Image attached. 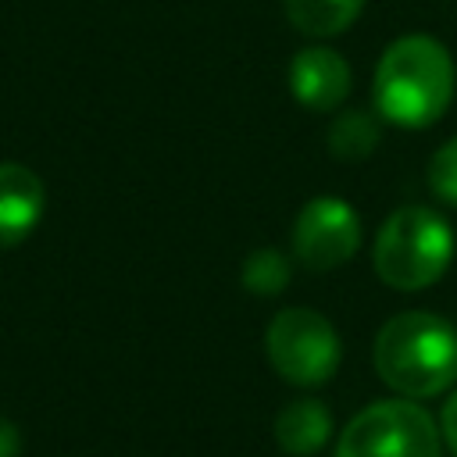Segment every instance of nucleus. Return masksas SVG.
Returning a JSON list of instances; mask_svg holds the SVG:
<instances>
[{"instance_id": "nucleus-4", "label": "nucleus", "mask_w": 457, "mask_h": 457, "mask_svg": "<svg viewBox=\"0 0 457 457\" xmlns=\"http://www.w3.org/2000/svg\"><path fill=\"white\" fill-rule=\"evenodd\" d=\"M336 457H439V425L414 400H375L350 418Z\"/></svg>"}, {"instance_id": "nucleus-2", "label": "nucleus", "mask_w": 457, "mask_h": 457, "mask_svg": "<svg viewBox=\"0 0 457 457\" xmlns=\"http://www.w3.org/2000/svg\"><path fill=\"white\" fill-rule=\"evenodd\" d=\"M378 378L407 400L439 396L457 382V328L432 311H400L375 336Z\"/></svg>"}, {"instance_id": "nucleus-8", "label": "nucleus", "mask_w": 457, "mask_h": 457, "mask_svg": "<svg viewBox=\"0 0 457 457\" xmlns=\"http://www.w3.org/2000/svg\"><path fill=\"white\" fill-rule=\"evenodd\" d=\"M46 193L32 168L4 161L0 164V250L18 246L43 218Z\"/></svg>"}, {"instance_id": "nucleus-14", "label": "nucleus", "mask_w": 457, "mask_h": 457, "mask_svg": "<svg viewBox=\"0 0 457 457\" xmlns=\"http://www.w3.org/2000/svg\"><path fill=\"white\" fill-rule=\"evenodd\" d=\"M439 436H443V443L450 446V453L457 457V393L446 400V407H443V418H439Z\"/></svg>"}, {"instance_id": "nucleus-12", "label": "nucleus", "mask_w": 457, "mask_h": 457, "mask_svg": "<svg viewBox=\"0 0 457 457\" xmlns=\"http://www.w3.org/2000/svg\"><path fill=\"white\" fill-rule=\"evenodd\" d=\"M289 282V264L278 250H253L243 264V286L250 293H261V296H275L282 286Z\"/></svg>"}, {"instance_id": "nucleus-9", "label": "nucleus", "mask_w": 457, "mask_h": 457, "mask_svg": "<svg viewBox=\"0 0 457 457\" xmlns=\"http://www.w3.org/2000/svg\"><path fill=\"white\" fill-rule=\"evenodd\" d=\"M328 436H332V414L314 396H300L286 403L275 418V443L293 457L318 453L328 443Z\"/></svg>"}, {"instance_id": "nucleus-10", "label": "nucleus", "mask_w": 457, "mask_h": 457, "mask_svg": "<svg viewBox=\"0 0 457 457\" xmlns=\"http://www.w3.org/2000/svg\"><path fill=\"white\" fill-rule=\"evenodd\" d=\"M361 7L364 0H286V18L311 39H332L357 21Z\"/></svg>"}, {"instance_id": "nucleus-15", "label": "nucleus", "mask_w": 457, "mask_h": 457, "mask_svg": "<svg viewBox=\"0 0 457 457\" xmlns=\"http://www.w3.org/2000/svg\"><path fill=\"white\" fill-rule=\"evenodd\" d=\"M14 453H18V428L0 418V457H14Z\"/></svg>"}, {"instance_id": "nucleus-3", "label": "nucleus", "mask_w": 457, "mask_h": 457, "mask_svg": "<svg viewBox=\"0 0 457 457\" xmlns=\"http://www.w3.org/2000/svg\"><path fill=\"white\" fill-rule=\"evenodd\" d=\"M453 228L439 211L428 207H400L393 211L375 236V271L386 286L418 293L443 278L453 261Z\"/></svg>"}, {"instance_id": "nucleus-13", "label": "nucleus", "mask_w": 457, "mask_h": 457, "mask_svg": "<svg viewBox=\"0 0 457 457\" xmlns=\"http://www.w3.org/2000/svg\"><path fill=\"white\" fill-rule=\"evenodd\" d=\"M428 186H432V193L443 204L457 207V136L446 139L432 154V161H428Z\"/></svg>"}, {"instance_id": "nucleus-7", "label": "nucleus", "mask_w": 457, "mask_h": 457, "mask_svg": "<svg viewBox=\"0 0 457 457\" xmlns=\"http://www.w3.org/2000/svg\"><path fill=\"white\" fill-rule=\"evenodd\" d=\"M289 93L307 111H336L350 96V64L339 50L325 43H311L289 61Z\"/></svg>"}, {"instance_id": "nucleus-11", "label": "nucleus", "mask_w": 457, "mask_h": 457, "mask_svg": "<svg viewBox=\"0 0 457 457\" xmlns=\"http://www.w3.org/2000/svg\"><path fill=\"white\" fill-rule=\"evenodd\" d=\"M328 146H332V154H336L339 161H361V157H368V154L378 146V129H375V121H371L368 114L346 111V114L332 125Z\"/></svg>"}, {"instance_id": "nucleus-5", "label": "nucleus", "mask_w": 457, "mask_h": 457, "mask_svg": "<svg viewBox=\"0 0 457 457\" xmlns=\"http://www.w3.org/2000/svg\"><path fill=\"white\" fill-rule=\"evenodd\" d=\"M271 368L293 386H321L336 375L343 346L332 321L311 307H286L271 318L268 336Z\"/></svg>"}, {"instance_id": "nucleus-1", "label": "nucleus", "mask_w": 457, "mask_h": 457, "mask_svg": "<svg viewBox=\"0 0 457 457\" xmlns=\"http://www.w3.org/2000/svg\"><path fill=\"white\" fill-rule=\"evenodd\" d=\"M457 71L450 50L425 32L393 39L375 68V111L400 129H425L439 121L453 100Z\"/></svg>"}, {"instance_id": "nucleus-6", "label": "nucleus", "mask_w": 457, "mask_h": 457, "mask_svg": "<svg viewBox=\"0 0 457 457\" xmlns=\"http://www.w3.org/2000/svg\"><path fill=\"white\" fill-rule=\"evenodd\" d=\"M361 218L339 196H314L293 221V253L311 271H332L361 250Z\"/></svg>"}]
</instances>
